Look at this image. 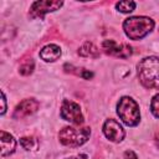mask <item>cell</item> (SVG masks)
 <instances>
[{"instance_id":"obj_1","label":"cell","mask_w":159,"mask_h":159,"mask_svg":"<svg viewBox=\"0 0 159 159\" xmlns=\"http://www.w3.org/2000/svg\"><path fill=\"white\" fill-rule=\"evenodd\" d=\"M140 83L145 88L159 89V58L150 56L143 58L137 66Z\"/></svg>"},{"instance_id":"obj_2","label":"cell","mask_w":159,"mask_h":159,"mask_svg":"<svg viewBox=\"0 0 159 159\" xmlns=\"http://www.w3.org/2000/svg\"><path fill=\"white\" fill-rule=\"evenodd\" d=\"M154 27V21L147 16H132L124 20L123 30L130 40H140Z\"/></svg>"},{"instance_id":"obj_3","label":"cell","mask_w":159,"mask_h":159,"mask_svg":"<svg viewBox=\"0 0 159 159\" xmlns=\"http://www.w3.org/2000/svg\"><path fill=\"white\" fill-rule=\"evenodd\" d=\"M117 114L129 127H134L140 120V112L138 103L130 97H122L117 104Z\"/></svg>"},{"instance_id":"obj_4","label":"cell","mask_w":159,"mask_h":159,"mask_svg":"<svg viewBox=\"0 0 159 159\" xmlns=\"http://www.w3.org/2000/svg\"><path fill=\"white\" fill-rule=\"evenodd\" d=\"M91 135V129L84 128H75V127H65L58 133V139L63 145L67 147H80L84 144Z\"/></svg>"},{"instance_id":"obj_5","label":"cell","mask_w":159,"mask_h":159,"mask_svg":"<svg viewBox=\"0 0 159 159\" xmlns=\"http://www.w3.org/2000/svg\"><path fill=\"white\" fill-rule=\"evenodd\" d=\"M60 114L62 117V119L71 122L73 124H82L83 123V116L81 112V107L80 104H77L73 101L70 99H63L62 104H61V109H60Z\"/></svg>"},{"instance_id":"obj_6","label":"cell","mask_w":159,"mask_h":159,"mask_svg":"<svg viewBox=\"0 0 159 159\" xmlns=\"http://www.w3.org/2000/svg\"><path fill=\"white\" fill-rule=\"evenodd\" d=\"M63 5L62 1H57V0H41V1H35L31 7H30V17L35 19V17H42L47 12H52L58 10L61 6Z\"/></svg>"},{"instance_id":"obj_7","label":"cell","mask_w":159,"mask_h":159,"mask_svg":"<svg viewBox=\"0 0 159 159\" xmlns=\"http://www.w3.org/2000/svg\"><path fill=\"white\" fill-rule=\"evenodd\" d=\"M102 48L107 55L114 56V57H120V58H127L132 55V47L127 43H120L118 45L114 40H104L102 42Z\"/></svg>"},{"instance_id":"obj_8","label":"cell","mask_w":159,"mask_h":159,"mask_svg":"<svg viewBox=\"0 0 159 159\" xmlns=\"http://www.w3.org/2000/svg\"><path fill=\"white\" fill-rule=\"evenodd\" d=\"M103 133L104 135L114 143H119L124 139L125 132L123 127L116 120V119H107L103 124Z\"/></svg>"},{"instance_id":"obj_9","label":"cell","mask_w":159,"mask_h":159,"mask_svg":"<svg viewBox=\"0 0 159 159\" xmlns=\"http://www.w3.org/2000/svg\"><path fill=\"white\" fill-rule=\"evenodd\" d=\"M39 102L34 98H26L24 101H21L15 111H14V118H24L27 116H31L32 113H35L39 109Z\"/></svg>"},{"instance_id":"obj_10","label":"cell","mask_w":159,"mask_h":159,"mask_svg":"<svg viewBox=\"0 0 159 159\" xmlns=\"http://www.w3.org/2000/svg\"><path fill=\"white\" fill-rule=\"evenodd\" d=\"M0 143H1V157H6L15 152L16 148V140L14 137L5 130L0 132Z\"/></svg>"},{"instance_id":"obj_11","label":"cell","mask_w":159,"mask_h":159,"mask_svg":"<svg viewBox=\"0 0 159 159\" xmlns=\"http://www.w3.org/2000/svg\"><path fill=\"white\" fill-rule=\"evenodd\" d=\"M60 56H61V48H60V46L53 45V43L46 45L40 51V57L46 62H53V61L58 60Z\"/></svg>"},{"instance_id":"obj_12","label":"cell","mask_w":159,"mask_h":159,"mask_svg":"<svg viewBox=\"0 0 159 159\" xmlns=\"http://www.w3.org/2000/svg\"><path fill=\"white\" fill-rule=\"evenodd\" d=\"M78 53L83 57H98L99 56V51L98 48L92 43V42H84L80 50H78Z\"/></svg>"},{"instance_id":"obj_13","label":"cell","mask_w":159,"mask_h":159,"mask_svg":"<svg viewBox=\"0 0 159 159\" xmlns=\"http://www.w3.org/2000/svg\"><path fill=\"white\" fill-rule=\"evenodd\" d=\"M65 70L67 72H71V73H75L77 76H81L82 78L84 80H89L93 77V73L88 70H84V68H80V67H73L72 65H65Z\"/></svg>"},{"instance_id":"obj_14","label":"cell","mask_w":159,"mask_h":159,"mask_svg":"<svg viewBox=\"0 0 159 159\" xmlns=\"http://www.w3.org/2000/svg\"><path fill=\"white\" fill-rule=\"evenodd\" d=\"M20 144H21V147H22L24 149H26V150H34V149L37 148L39 142H37V139L34 138V137H22V138L20 139Z\"/></svg>"},{"instance_id":"obj_15","label":"cell","mask_w":159,"mask_h":159,"mask_svg":"<svg viewBox=\"0 0 159 159\" xmlns=\"http://www.w3.org/2000/svg\"><path fill=\"white\" fill-rule=\"evenodd\" d=\"M116 7H117L118 11L128 14V12H132L135 9V2L134 1H119V2L116 4Z\"/></svg>"},{"instance_id":"obj_16","label":"cell","mask_w":159,"mask_h":159,"mask_svg":"<svg viewBox=\"0 0 159 159\" xmlns=\"http://www.w3.org/2000/svg\"><path fill=\"white\" fill-rule=\"evenodd\" d=\"M34 61H32V58H27V60H25L21 65H20V68H19V71H20V73L21 75H24V76H27V75H30L32 71H34Z\"/></svg>"},{"instance_id":"obj_17","label":"cell","mask_w":159,"mask_h":159,"mask_svg":"<svg viewBox=\"0 0 159 159\" xmlns=\"http://www.w3.org/2000/svg\"><path fill=\"white\" fill-rule=\"evenodd\" d=\"M150 112L154 117L159 118V94H155L150 102Z\"/></svg>"},{"instance_id":"obj_18","label":"cell","mask_w":159,"mask_h":159,"mask_svg":"<svg viewBox=\"0 0 159 159\" xmlns=\"http://www.w3.org/2000/svg\"><path fill=\"white\" fill-rule=\"evenodd\" d=\"M124 159H138V157L133 150H125L124 152Z\"/></svg>"},{"instance_id":"obj_19","label":"cell","mask_w":159,"mask_h":159,"mask_svg":"<svg viewBox=\"0 0 159 159\" xmlns=\"http://www.w3.org/2000/svg\"><path fill=\"white\" fill-rule=\"evenodd\" d=\"M1 104H2V107H1V114H4L6 112V98H5V93L4 92H1Z\"/></svg>"},{"instance_id":"obj_20","label":"cell","mask_w":159,"mask_h":159,"mask_svg":"<svg viewBox=\"0 0 159 159\" xmlns=\"http://www.w3.org/2000/svg\"><path fill=\"white\" fill-rule=\"evenodd\" d=\"M155 142L159 144V130L157 132V134H155Z\"/></svg>"},{"instance_id":"obj_21","label":"cell","mask_w":159,"mask_h":159,"mask_svg":"<svg viewBox=\"0 0 159 159\" xmlns=\"http://www.w3.org/2000/svg\"><path fill=\"white\" fill-rule=\"evenodd\" d=\"M66 159H77V158H75V157H70V158H66Z\"/></svg>"}]
</instances>
